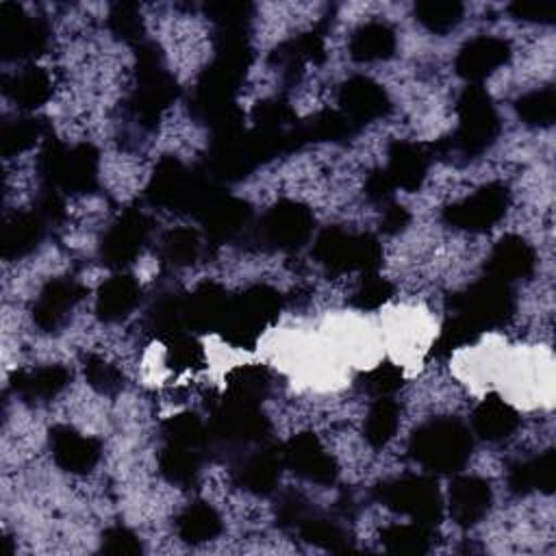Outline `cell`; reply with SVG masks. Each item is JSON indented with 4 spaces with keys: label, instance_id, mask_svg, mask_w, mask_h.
Returning a JSON list of instances; mask_svg holds the SVG:
<instances>
[{
    "label": "cell",
    "instance_id": "836d02e7",
    "mask_svg": "<svg viewBox=\"0 0 556 556\" xmlns=\"http://www.w3.org/2000/svg\"><path fill=\"white\" fill-rule=\"evenodd\" d=\"M146 326H148V332L154 339H161L163 343L174 339L176 334L189 332L185 324V293H178V291L159 293L148 308Z\"/></svg>",
    "mask_w": 556,
    "mask_h": 556
},
{
    "label": "cell",
    "instance_id": "8992f818",
    "mask_svg": "<svg viewBox=\"0 0 556 556\" xmlns=\"http://www.w3.org/2000/svg\"><path fill=\"white\" fill-rule=\"evenodd\" d=\"M282 313V295L269 285H252L230 295L219 337L237 350H254L258 339Z\"/></svg>",
    "mask_w": 556,
    "mask_h": 556
},
{
    "label": "cell",
    "instance_id": "74e56055",
    "mask_svg": "<svg viewBox=\"0 0 556 556\" xmlns=\"http://www.w3.org/2000/svg\"><path fill=\"white\" fill-rule=\"evenodd\" d=\"M52 135L50 124L39 117H13L7 119L0 128V152L4 156L22 154L35 148L39 141H46Z\"/></svg>",
    "mask_w": 556,
    "mask_h": 556
},
{
    "label": "cell",
    "instance_id": "4dcf8cb0",
    "mask_svg": "<svg viewBox=\"0 0 556 556\" xmlns=\"http://www.w3.org/2000/svg\"><path fill=\"white\" fill-rule=\"evenodd\" d=\"M46 228L48 226L41 222V217L33 208L13 213L2 226V239H0L2 258L13 261L37 250L46 235Z\"/></svg>",
    "mask_w": 556,
    "mask_h": 556
},
{
    "label": "cell",
    "instance_id": "9a60e30c",
    "mask_svg": "<svg viewBox=\"0 0 556 556\" xmlns=\"http://www.w3.org/2000/svg\"><path fill=\"white\" fill-rule=\"evenodd\" d=\"M222 187L248 178L256 167V159L248 143V130H228L211 135L204 163L200 165Z\"/></svg>",
    "mask_w": 556,
    "mask_h": 556
},
{
    "label": "cell",
    "instance_id": "e575fe53",
    "mask_svg": "<svg viewBox=\"0 0 556 556\" xmlns=\"http://www.w3.org/2000/svg\"><path fill=\"white\" fill-rule=\"evenodd\" d=\"M161 437H163V443H167V445L189 447L204 456L208 452H213L208 424L191 410H182V413L167 417L161 424Z\"/></svg>",
    "mask_w": 556,
    "mask_h": 556
},
{
    "label": "cell",
    "instance_id": "d4e9b609",
    "mask_svg": "<svg viewBox=\"0 0 556 556\" xmlns=\"http://www.w3.org/2000/svg\"><path fill=\"white\" fill-rule=\"evenodd\" d=\"M493 491L491 484L480 476H458L450 484L447 508L456 526H476L491 508Z\"/></svg>",
    "mask_w": 556,
    "mask_h": 556
},
{
    "label": "cell",
    "instance_id": "94428289",
    "mask_svg": "<svg viewBox=\"0 0 556 556\" xmlns=\"http://www.w3.org/2000/svg\"><path fill=\"white\" fill-rule=\"evenodd\" d=\"M363 191H365V195H367L369 202L384 206V204L393 202L391 198H393L395 185H393V180L389 178V174H387L384 167H376V169H371V172L367 174L365 185H363Z\"/></svg>",
    "mask_w": 556,
    "mask_h": 556
},
{
    "label": "cell",
    "instance_id": "52a82bcc",
    "mask_svg": "<svg viewBox=\"0 0 556 556\" xmlns=\"http://www.w3.org/2000/svg\"><path fill=\"white\" fill-rule=\"evenodd\" d=\"M315 261L330 274H376L382 265V245L369 232H350L339 226L324 228L313 241Z\"/></svg>",
    "mask_w": 556,
    "mask_h": 556
},
{
    "label": "cell",
    "instance_id": "5bb4252c",
    "mask_svg": "<svg viewBox=\"0 0 556 556\" xmlns=\"http://www.w3.org/2000/svg\"><path fill=\"white\" fill-rule=\"evenodd\" d=\"M152 232V222L139 208L124 211L98 243L100 261L111 269H124L143 252Z\"/></svg>",
    "mask_w": 556,
    "mask_h": 556
},
{
    "label": "cell",
    "instance_id": "be15d7a7",
    "mask_svg": "<svg viewBox=\"0 0 556 556\" xmlns=\"http://www.w3.org/2000/svg\"><path fill=\"white\" fill-rule=\"evenodd\" d=\"M300 50L306 59V63L313 65H321L326 61V46H324V35L317 30H308V33H300L298 37Z\"/></svg>",
    "mask_w": 556,
    "mask_h": 556
},
{
    "label": "cell",
    "instance_id": "c3c4849f",
    "mask_svg": "<svg viewBox=\"0 0 556 556\" xmlns=\"http://www.w3.org/2000/svg\"><path fill=\"white\" fill-rule=\"evenodd\" d=\"M165 365L176 374L200 371L206 365V352L193 332H182L165 341Z\"/></svg>",
    "mask_w": 556,
    "mask_h": 556
},
{
    "label": "cell",
    "instance_id": "30bf717a",
    "mask_svg": "<svg viewBox=\"0 0 556 556\" xmlns=\"http://www.w3.org/2000/svg\"><path fill=\"white\" fill-rule=\"evenodd\" d=\"M454 315L465 317L478 330H495L506 326L517 308L515 293L510 285L497 282L493 278H480L467 289L454 293L447 300Z\"/></svg>",
    "mask_w": 556,
    "mask_h": 556
},
{
    "label": "cell",
    "instance_id": "8d00e7d4",
    "mask_svg": "<svg viewBox=\"0 0 556 556\" xmlns=\"http://www.w3.org/2000/svg\"><path fill=\"white\" fill-rule=\"evenodd\" d=\"M271 387L269 369L261 363L237 365L226 374V393L232 400L261 404Z\"/></svg>",
    "mask_w": 556,
    "mask_h": 556
},
{
    "label": "cell",
    "instance_id": "9c48e42d",
    "mask_svg": "<svg viewBox=\"0 0 556 556\" xmlns=\"http://www.w3.org/2000/svg\"><path fill=\"white\" fill-rule=\"evenodd\" d=\"M376 502L393 513L410 517L415 523L434 528L443 517V500L434 480L426 476H400L378 482L374 489Z\"/></svg>",
    "mask_w": 556,
    "mask_h": 556
},
{
    "label": "cell",
    "instance_id": "44dd1931",
    "mask_svg": "<svg viewBox=\"0 0 556 556\" xmlns=\"http://www.w3.org/2000/svg\"><path fill=\"white\" fill-rule=\"evenodd\" d=\"M391 100L387 89L369 76H350L339 87V111L356 126H365L389 113Z\"/></svg>",
    "mask_w": 556,
    "mask_h": 556
},
{
    "label": "cell",
    "instance_id": "f1b7e54d",
    "mask_svg": "<svg viewBox=\"0 0 556 556\" xmlns=\"http://www.w3.org/2000/svg\"><path fill=\"white\" fill-rule=\"evenodd\" d=\"M508 489L515 495H530L539 493H554L556 489V452L545 450L534 458L519 460L508 471Z\"/></svg>",
    "mask_w": 556,
    "mask_h": 556
},
{
    "label": "cell",
    "instance_id": "7a4b0ae2",
    "mask_svg": "<svg viewBox=\"0 0 556 556\" xmlns=\"http://www.w3.org/2000/svg\"><path fill=\"white\" fill-rule=\"evenodd\" d=\"M473 450L469 428L458 417H432L419 424L408 439L410 458L430 473L460 471Z\"/></svg>",
    "mask_w": 556,
    "mask_h": 556
},
{
    "label": "cell",
    "instance_id": "cb8c5ba5",
    "mask_svg": "<svg viewBox=\"0 0 556 556\" xmlns=\"http://www.w3.org/2000/svg\"><path fill=\"white\" fill-rule=\"evenodd\" d=\"M230 295L219 282L206 280L185 293V324L193 334L219 332Z\"/></svg>",
    "mask_w": 556,
    "mask_h": 556
},
{
    "label": "cell",
    "instance_id": "91938a15",
    "mask_svg": "<svg viewBox=\"0 0 556 556\" xmlns=\"http://www.w3.org/2000/svg\"><path fill=\"white\" fill-rule=\"evenodd\" d=\"M508 11L523 22L534 24H552L556 17V4L554 2H532V0H515L508 4Z\"/></svg>",
    "mask_w": 556,
    "mask_h": 556
},
{
    "label": "cell",
    "instance_id": "3957f363",
    "mask_svg": "<svg viewBox=\"0 0 556 556\" xmlns=\"http://www.w3.org/2000/svg\"><path fill=\"white\" fill-rule=\"evenodd\" d=\"M135 50V89L128 106L143 128H156L180 89L176 78L165 70L163 52L154 41L143 39Z\"/></svg>",
    "mask_w": 556,
    "mask_h": 556
},
{
    "label": "cell",
    "instance_id": "d590c367",
    "mask_svg": "<svg viewBox=\"0 0 556 556\" xmlns=\"http://www.w3.org/2000/svg\"><path fill=\"white\" fill-rule=\"evenodd\" d=\"M222 532V517L208 502H191L176 517V534L182 543L202 545Z\"/></svg>",
    "mask_w": 556,
    "mask_h": 556
},
{
    "label": "cell",
    "instance_id": "5b68a950",
    "mask_svg": "<svg viewBox=\"0 0 556 556\" xmlns=\"http://www.w3.org/2000/svg\"><path fill=\"white\" fill-rule=\"evenodd\" d=\"M37 169L43 187L85 195L96 191L100 180V152L93 143L65 146L52 135L43 141Z\"/></svg>",
    "mask_w": 556,
    "mask_h": 556
},
{
    "label": "cell",
    "instance_id": "680465c9",
    "mask_svg": "<svg viewBox=\"0 0 556 556\" xmlns=\"http://www.w3.org/2000/svg\"><path fill=\"white\" fill-rule=\"evenodd\" d=\"M33 211L41 217V222L46 226L61 224L65 217V202L61 198V191L52 189V187H43V191L37 195V200L33 204Z\"/></svg>",
    "mask_w": 556,
    "mask_h": 556
},
{
    "label": "cell",
    "instance_id": "816d5d0a",
    "mask_svg": "<svg viewBox=\"0 0 556 556\" xmlns=\"http://www.w3.org/2000/svg\"><path fill=\"white\" fill-rule=\"evenodd\" d=\"M252 122H254V128L289 130L298 124V115L287 100L265 98L252 106Z\"/></svg>",
    "mask_w": 556,
    "mask_h": 556
},
{
    "label": "cell",
    "instance_id": "7402d4cb",
    "mask_svg": "<svg viewBox=\"0 0 556 556\" xmlns=\"http://www.w3.org/2000/svg\"><path fill=\"white\" fill-rule=\"evenodd\" d=\"M510 59V43L493 35H478L460 46L454 70L469 85H480L486 76L497 72Z\"/></svg>",
    "mask_w": 556,
    "mask_h": 556
},
{
    "label": "cell",
    "instance_id": "6125c7cd",
    "mask_svg": "<svg viewBox=\"0 0 556 556\" xmlns=\"http://www.w3.org/2000/svg\"><path fill=\"white\" fill-rule=\"evenodd\" d=\"M410 222V213L397 204V202H389L382 206V217H380V230L384 235H397L402 230H406Z\"/></svg>",
    "mask_w": 556,
    "mask_h": 556
},
{
    "label": "cell",
    "instance_id": "f35d334b",
    "mask_svg": "<svg viewBox=\"0 0 556 556\" xmlns=\"http://www.w3.org/2000/svg\"><path fill=\"white\" fill-rule=\"evenodd\" d=\"M302 137L308 143H341L356 135V126L341 113L332 109L317 111L315 115H308L306 119H300Z\"/></svg>",
    "mask_w": 556,
    "mask_h": 556
},
{
    "label": "cell",
    "instance_id": "2e32d148",
    "mask_svg": "<svg viewBox=\"0 0 556 556\" xmlns=\"http://www.w3.org/2000/svg\"><path fill=\"white\" fill-rule=\"evenodd\" d=\"M285 467H289L295 476L315 482V484H332L339 476L337 460L326 452L324 443L315 432H298L282 447Z\"/></svg>",
    "mask_w": 556,
    "mask_h": 556
},
{
    "label": "cell",
    "instance_id": "60d3db41",
    "mask_svg": "<svg viewBox=\"0 0 556 556\" xmlns=\"http://www.w3.org/2000/svg\"><path fill=\"white\" fill-rule=\"evenodd\" d=\"M400 426V406L391 397H376L363 421V437L371 447H384Z\"/></svg>",
    "mask_w": 556,
    "mask_h": 556
},
{
    "label": "cell",
    "instance_id": "bcb514c9",
    "mask_svg": "<svg viewBox=\"0 0 556 556\" xmlns=\"http://www.w3.org/2000/svg\"><path fill=\"white\" fill-rule=\"evenodd\" d=\"M482 330H478L471 321H467L465 317L460 315H450L445 319V324L441 326V332L439 337L434 339L428 356L430 358H447L452 356L456 350L460 348H467V345H473L478 339H480Z\"/></svg>",
    "mask_w": 556,
    "mask_h": 556
},
{
    "label": "cell",
    "instance_id": "f907efd6",
    "mask_svg": "<svg viewBox=\"0 0 556 556\" xmlns=\"http://www.w3.org/2000/svg\"><path fill=\"white\" fill-rule=\"evenodd\" d=\"M109 30L115 39L139 46L143 41V17L132 2H117L109 11Z\"/></svg>",
    "mask_w": 556,
    "mask_h": 556
},
{
    "label": "cell",
    "instance_id": "f546056e",
    "mask_svg": "<svg viewBox=\"0 0 556 556\" xmlns=\"http://www.w3.org/2000/svg\"><path fill=\"white\" fill-rule=\"evenodd\" d=\"M72 380V374L67 367L54 363V365H41L30 371H13L9 378V389L24 397V400H52L56 397Z\"/></svg>",
    "mask_w": 556,
    "mask_h": 556
},
{
    "label": "cell",
    "instance_id": "7bdbcfd3",
    "mask_svg": "<svg viewBox=\"0 0 556 556\" xmlns=\"http://www.w3.org/2000/svg\"><path fill=\"white\" fill-rule=\"evenodd\" d=\"M380 543L391 554H426L432 547V528L421 523H393L380 530Z\"/></svg>",
    "mask_w": 556,
    "mask_h": 556
},
{
    "label": "cell",
    "instance_id": "83f0119b",
    "mask_svg": "<svg viewBox=\"0 0 556 556\" xmlns=\"http://www.w3.org/2000/svg\"><path fill=\"white\" fill-rule=\"evenodd\" d=\"M473 432L491 443L513 437L519 428V415L500 393H486L471 413Z\"/></svg>",
    "mask_w": 556,
    "mask_h": 556
},
{
    "label": "cell",
    "instance_id": "11a10c76",
    "mask_svg": "<svg viewBox=\"0 0 556 556\" xmlns=\"http://www.w3.org/2000/svg\"><path fill=\"white\" fill-rule=\"evenodd\" d=\"M393 282L376 274H365L356 291L352 293V306L358 311H378L393 298Z\"/></svg>",
    "mask_w": 556,
    "mask_h": 556
},
{
    "label": "cell",
    "instance_id": "d6986e66",
    "mask_svg": "<svg viewBox=\"0 0 556 556\" xmlns=\"http://www.w3.org/2000/svg\"><path fill=\"white\" fill-rule=\"evenodd\" d=\"M204 235L213 243H228L241 237L252 224L250 202L226 193L224 189L215 193L208 204L198 213Z\"/></svg>",
    "mask_w": 556,
    "mask_h": 556
},
{
    "label": "cell",
    "instance_id": "6f0895ef",
    "mask_svg": "<svg viewBox=\"0 0 556 556\" xmlns=\"http://www.w3.org/2000/svg\"><path fill=\"white\" fill-rule=\"evenodd\" d=\"M100 547H102V552L117 554V556H135V554H141V549H143L139 536L130 528H126L122 523L109 526L102 532Z\"/></svg>",
    "mask_w": 556,
    "mask_h": 556
},
{
    "label": "cell",
    "instance_id": "d6a6232c",
    "mask_svg": "<svg viewBox=\"0 0 556 556\" xmlns=\"http://www.w3.org/2000/svg\"><path fill=\"white\" fill-rule=\"evenodd\" d=\"M4 93L26 111L43 106L52 96V78L39 65H26L11 78H4Z\"/></svg>",
    "mask_w": 556,
    "mask_h": 556
},
{
    "label": "cell",
    "instance_id": "4fadbf2b",
    "mask_svg": "<svg viewBox=\"0 0 556 556\" xmlns=\"http://www.w3.org/2000/svg\"><path fill=\"white\" fill-rule=\"evenodd\" d=\"M50 28L43 17L28 15L15 2H0V56L4 61H28L46 52Z\"/></svg>",
    "mask_w": 556,
    "mask_h": 556
},
{
    "label": "cell",
    "instance_id": "ac0fdd59",
    "mask_svg": "<svg viewBox=\"0 0 556 556\" xmlns=\"http://www.w3.org/2000/svg\"><path fill=\"white\" fill-rule=\"evenodd\" d=\"M85 293L87 289L76 278H70V276L50 278L37 293L30 308V317L35 326L41 328L43 332L59 330L67 321L76 304L85 298Z\"/></svg>",
    "mask_w": 556,
    "mask_h": 556
},
{
    "label": "cell",
    "instance_id": "f6af8a7d",
    "mask_svg": "<svg viewBox=\"0 0 556 556\" xmlns=\"http://www.w3.org/2000/svg\"><path fill=\"white\" fill-rule=\"evenodd\" d=\"M515 113L526 126L547 128L556 119V91L554 87L532 89L515 100Z\"/></svg>",
    "mask_w": 556,
    "mask_h": 556
},
{
    "label": "cell",
    "instance_id": "e0dca14e",
    "mask_svg": "<svg viewBox=\"0 0 556 556\" xmlns=\"http://www.w3.org/2000/svg\"><path fill=\"white\" fill-rule=\"evenodd\" d=\"M285 467L282 447L271 441L258 443L256 450L239 456L232 467V480L239 489L252 495H269L276 491L280 482V473Z\"/></svg>",
    "mask_w": 556,
    "mask_h": 556
},
{
    "label": "cell",
    "instance_id": "6da1fadb",
    "mask_svg": "<svg viewBox=\"0 0 556 556\" xmlns=\"http://www.w3.org/2000/svg\"><path fill=\"white\" fill-rule=\"evenodd\" d=\"M224 187L202 167H187L178 156L165 154L152 169L146 185V200L174 213H198Z\"/></svg>",
    "mask_w": 556,
    "mask_h": 556
},
{
    "label": "cell",
    "instance_id": "b9f144b4",
    "mask_svg": "<svg viewBox=\"0 0 556 556\" xmlns=\"http://www.w3.org/2000/svg\"><path fill=\"white\" fill-rule=\"evenodd\" d=\"M298 534L304 543L321 547L326 552H334V554H345L352 552V539L350 534L332 519L313 513L300 528Z\"/></svg>",
    "mask_w": 556,
    "mask_h": 556
},
{
    "label": "cell",
    "instance_id": "ee69618b",
    "mask_svg": "<svg viewBox=\"0 0 556 556\" xmlns=\"http://www.w3.org/2000/svg\"><path fill=\"white\" fill-rule=\"evenodd\" d=\"M202 252V243H200V235L193 228L187 226H178L167 230L161 237V245H159V254L163 258V263L172 265V267H189L198 261Z\"/></svg>",
    "mask_w": 556,
    "mask_h": 556
},
{
    "label": "cell",
    "instance_id": "603a6c76",
    "mask_svg": "<svg viewBox=\"0 0 556 556\" xmlns=\"http://www.w3.org/2000/svg\"><path fill=\"white\" fill-rule=\"evenodd\" d=\"M534 267L536 252L530 241L519 235H504L486 256L484 276L504 285H513L532 276Z\"/></svg>",
    "mask_w": 556,
    "mask_h": 556
},
{
    "label": "cell",
    "instance_id": "484cf974",
    "mask_svg": "<svg viewBox=\"0 0 556 556\" xmlns=\"http://www.w3.org/2000/svg\"><path fill=\"white\" fill-rule=\"evenodd\" d=\"M430 165V152L426 146L406 141V139H393L387 148V174L393 180L395 189L404 191H417L428 174Z\"/></svg>",
    "mask_w": 556,
    "mask_h": 556
},
{
    "label": "cell",
    "instance_id": "7dc6e473",
    "mask_svg": "<svg viewBox=\"0 0 556 556\" xmlns=\"http://www.w3.org/2000/svg\"><path fill=\"white\" fill-rule=\"evenodd\" d=\"M415 20L434 35H443L463 20L465 7L458 0H419L413 9Z\"/></svg>",
    "mask_w": 556,
    "mask_h": 556
},
{
    "label": "cell",
    "instance_id": "4316f807",
    "mask_svg": "<svg viewBox=\"0 0 556 556\" xmlns=\"http://www.w3.org/2000/svg\"><path fill=\"white\" fill-rule=\"evenodd\" d=\"M141 300V285L132 274L117 271L106 278L96 293V317L104 324L126 319Z\"/></svg>",
    "mask_w": 556,
    "mask_h": 556
},
{
    "label": "cell",
    "instance_id": "f5cc1de1",
    "mask_svg": "<svg viewBox=\"0 0 556 556\" xmlns=\"http://www.w3.org/2000/svg\"><path fill=\"white\" fill-rule=\"evenodd\" d=\"M85 378L87 384L100 395H115L124 387L122 369L98 354L85 356Z\"/></svg>",
    "mask_w": 556,
    "mask_h": 556
},
{
    "label": "cell",
    "instance_id": "9f6ffc18",
    "mask_svg": "<svg viewBox=\"0 0 556 556\" xmlns=\"http://www.w3.org/2000/svg\"><path fill=\"white\" fill-rule=\"evenodd\" d=\"M315 510L311 508L308 500L300 493H285L276 504V523L280 528L298 530Z\"/></svg>",
    "mask_w": 556,
    "mask_h": 556
},
{
    "label": "cell",
    "instance_id": "277c9868",
    "mask_svg": "<svg viewBox=\"0 0 556 556\" xmlns=\"http://www.w3.org/2000/svg\"><path fill=\"white\" fill-rule=\"evenodd\" d=\"M458 126L452 137L441 139L434 150L441 154L456 152L465 159L480 156L500 135V117L493 98L482 85H467L456 100Z\"/></svg>",
    "mask_w": 556,
    "mask_h": 556
},
{
    "label": "cell",
    "instance_id": "8fae6325",
    "mask_svg": "<svg viewBox=\"0 0 556 556\" xmlns=\"http://www.w3.org/2000/svg\"><path fill=\"white\" fill-rule=\"evenodd\" d=\"M315 228V217L311 208L298 200H278L274 202L258 224L254 226L256 241L263 248L291 252L302 248Z\"/></svg>",
    "mask_w": 556,
    "mask_h": 556
},
{
    "label": "cell",
    "instance_id": "ab89813d",
    "mask_svg": "<svg viewBox=\"0 0 556 556\" xmlns=\"http://www.w3.org/2000/svg\"><path fill=\"white\" fill-rule=\"evenodd\" d=\"M202 460H204V454L195 450L163 443V450L159 454V471L169 484L189 486L200 476Z\"/></svg>",
    "mask_w": 556,
    "mask_h": 556
},
{
    "label": "cell",
    "instance_id": "db71d44e",
    "mask_svg": "<svg viewBox=\"0 0 556 556\" xmlns=\"http://www.w3.org/2000/svg\"><path fill=\"white\" fill-rule=\"evenodd\" d=\"M204 13L217 24V30H245L254 7L245 0H217L208 2Z\"/></svg>",
    "mask_w": 556,
    "mask_h": 556
},
{
    "label": "cell",
    "instance_id": "7c38bea8",
    "mask_svg": "<svg viewBox=\"0 0 556 556\" xmlns=\"http://www.w3.org/2000/svg\"><path fill=\"white\" fill-rule=\"evenodd\" d=\"M510 206V191L502 182H486L467 198L452 202L443 208L441 219L445 226L465 232L491 230Z\"/></svg>",
    "mask_w": 556,
    "mask_h": 556
},
{
    "label": "cell",
    "instance_id": "681fc988",
    "mask_svg": "<svg viewBox=\"0 0 556 556\" xmlns=\"http://www.w3.org/2000/svg\"><path fill=\"white\" fill-rule=\"evenodd\" d=\"M358 384L371 397H391L404 384V369L393 361H380L358 376Z\"/></svg>",
    "mask_w": 556,
    "mask_h": 556
},
{
    "label": "cell",
    "instance_id": "1f68e13d",
    "mask_svg": "<svg viewBox=\"0 0 556 556\" xmlns=\"http://www.w3.org/2000/svg\"><path fill=\"white\" fill-rule=\"evenodd\" d=\"M397 39L395 30L384 22H365L361 24L348 43V52L356 63H376L387 61L395 54Z\"/></svg>",
    "mask_w": 556,
    "mask_h": 556
},
{
    "label": "cell",
    "instance_id": "ba28073f",
    "mask_svg": "<svg viewBox=\"0 0 556 556\" xmlns=\"http://www.w3.org/2000/svg\"><path fill=\"white\" fill-rule=\"evenodd\" d=\"M208 434L213 450L250 447L269 441L271 424L261 404H250L224 395L208 415Z\"/></svg>",
    "mask_w": 556,
    "mask_h": 556
},
{
    "label": "cell",
    "instance_id": "ffe728a7",
    "mask_svg": "<svg viewBox=\"0 0 556 556\" xmlns=\"http://www.w3.org/2000/svg\"><path fill=\"white\" fill-rule=\"evenodd\" d=\"M48 447L56 467L74 476L89 473L102 456V443L96 437L83 434L65 424L48 430Z\"/></svg>",
    "mask_w": 556,
    "mask_h": 556
}]
</instances>
